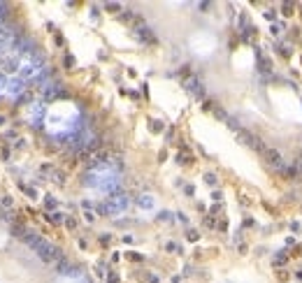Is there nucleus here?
<instances>
[{"instance_id": "20e7f679", "label": "nucleus", "mask_w": 302, "mask_h": 283, "mask_svg": "<svg viewBox=\"0 0 302 283\" xmlns=\"http://www.w3.org/2000/svg\"><path fill=\"white\" fill-rule=\"evenodd\" d=\"M186 86H188V91H191L193 95H198V98H200L202 93H205V91H202V86H200V81H198V79H188V81H186Z\"/></svg>"}, {"instance_id": "f257e3e1", "label": "nucleus", "mask_w": 302, "mask_h": 283, "mask_svg": "<svg viewBox=\"0 0 302 283\" xmlns=\"http://www.w3.org/2000/svg\"><path fill=\"white\" fill-rule=\"evenodd\" d=\"M23 239H26V244H30V246L35 248L37 255L42 258V260H47V262H51V260H61V251H58L56 246H51L49 241L40 239V237H35V235H26Z\"/></svg>"}, {"instance_id": "423d86ee", "label": "nucleus", "mask_w": 302, "mask_h": 283, "mask_svg": "<svg viewBox=\"0 0 302 283\" xmlns=\"http://www.w3.org/2000/svg\"><path fill=\"white\" fill-rule=\"evenodd\" d=\"M297 163H300V169H302V156H300V158H297Z\"/></svg>"}, {"instance_id": "39448f33", "label": "nucleus", "mask_w": 302, "mask_h": 283, "mask_svg": "<svg viewBox=\"0 0 302 283\" xmlns=\"http://www.w3.org/2000/svg\"><path fill=\"white\" fill-rule=\"evenodd\" d=\"M137 33H139V37H142V40H149V42L154 40V37H151V30H149V28H144V26H139Z\"/></svg>"}, {"instance_id": "f03ea898", "label": "nucleus", "mask_w": 302, "mask_h": 283, "mask_svg": "<svg viewBox=\"0 0 302 283\" xmlns=\"http://www.w3.org/2000/svg\"><path fill=\"white\" fill-rule=\"evenodd\" d=\"M239 139L244 142V144H246V146H251V149H256V151H263V142L258 139V137H253L251 135V132H244V130H239Z\"/></svg>"}, {"instance_id": "7ed1b4c3", "label": "nucleus", "mask_w": 302, "mask_h": 283, "mask_svg": "<svg viewBox=\"0 0 302 283\" xmlns=\"http://www.w3.org/2000/svg\"><path fill=\"white\" fill-rule=\"evenodd\" d=\"M265 156H267V160L272 163V167H277V169H284V163H281V156L277 151H265Z\"/></svg>"}]
</instances>
